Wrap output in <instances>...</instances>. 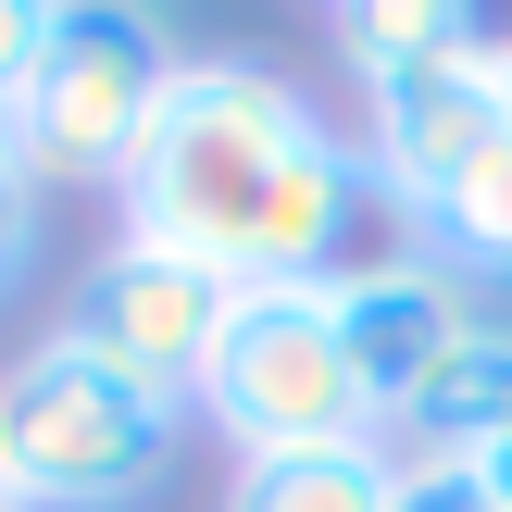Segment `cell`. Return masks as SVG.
<instances>
[{
  "label": "cell",
  "mask_w": 512,
  "mask_h": 512,
  "mask_svg": "<svg viewBox=\"0 0 512 512\" xmlns=\"http://www.w3.org/2000/svg\"><path fill=\"white\" fill-rule=\"evenodd\" d=\"M375 175L325 138V113L263 63H200L163 75L150 138L125 163V238L225 275V288H325L350 263V213Z\"/></svg>",
  "instance_id": "6da1fadb"
},
{
  "label": "cell",
  "mask_w": 512,
  "mask_h": 512,
  "mask_svg": "<svg viewBox=\"0 0 512 512\" xmlns=\"http://www.w3.org/2000/svg\"><path fill=\"white\" fill-rule=\"evenodd\" d=\"M200 413L238 438V463H288V450L375 438V400H363V375H350L338 300L325 288H238L213 363H200Z\"/></svg>",
  "instance_id": "7a4b0ae2"
},
{
  "label": "cell",
  "mask_w": 512,
  "mask_h": 512,
  "mask_svg": "<svg viewBox=\"0 0 512 512\" xmlns=\"http://www.w3.org/2000/svg\"><path fill=\"white\" fill-rule=\"evenodd\" d=\"M175 425H188L175 400L100 375L63 338H38L0 375V450H13V475H25L38 512H125V500H150V475L175 463Z\"/></svg>",
  "instance_id": "3957f363"
},
{
  "label": "cell",
  "mask_w": 512,
  "mask_h": 512,
  "mask_svg": "<svg viewBox=\"0 0 512 512\" xmlns=\"http://www.w3.org/2000/svg\"><path fill=\"white\" fill-rule=\"evenodd\" d=\"M175 63H188V50L150 13H125V0H63V13H50V50H38V88L13 100L25 175H38V188H125V163H138V138H150V100H163Z\"/></svg>",
  "instance_id": "277c9868"
},
{
  "label": "cell",
  "mask_w": 512,
  "mask_h": 512,
  "mask_svg": "<svg viewBox=\"0 0 512 512\" xmlns=\"http://www.w3.org/2000/svg\"><path fill=\"white\" fill-rule=\"evenodd\" d=\"M225 313H238L225 275L175 263V250H150V238H113L88 275H75V300H63L50 338L88 350L100 375H125V388H150V400L188 413V400H200V363H213V338H225Z\"/></svg>",
  "instance_id": "5b68a950"
},
{
  "label": "cell",
  "mask_w": 512,
  "mask_h": 512,
  "mask_svg": "<svg viewBox=\"0 0 512 512\" xmlns=\"http://www.w3.org/2000/svg\"><path fill=\"white\" fill-rule=\"evenodd\" d=\"M325 300H338V338H350V375H363V400H375V425H400L425 400V375L450 363V350L475 338V300H463V275L438 263V250H388V263H338L325 275Z\"/></svg>",
  "instance_id": "8992f818"
},
{
  "label": "cell",
  "mask_w": 512,
  "mask_h": 512,
  "mask_svg": "<svg viewBox=\"0 0 512 512\" xmlns=\"http://www.w3.org/2000/svg\"><path fill=\"white\" fill-rule=\"evenodd\" d=\"M488 50H500V38H488ZM500 138H512V125H500V63H450V75H425V88L363 100V175H375L413 225L438 213Z\"/></svg>",
  "instance_id": "52a82bcc"
},
{
  "label": "cell",
  "mask_w": 512,
  "mask_h": 512,
  "mask_svg": "<svg viewBox=\"0 0 512 512\" xmlns=\"http://www.w3.org/2000/svg\"><path fill=\"white\" fill-rule=\"evenodd\" d=\"M338 63L363 100H388V88L450 75V63H488V25L463 0H338Z\"/></svg>",
  "instance_id": "ba28073f"
},
{
  "label": "cell",
  "mask_w": 512,
  "mask_h": 512,
  "mask_svg": "<svg viewBox=\"0 0 512 512\" xmlns=\"http://www.w3.org/2000/svg\"><path fill=\"white\" fill-rule=\"evenodd\" d=\"M400 425H413V450H438V463H475V450L512 425V325H475V338L425 375V400Z\"/></svg>",
  "instance_id": "9c48e42d"
},
{
  "label": "cell",
  "mask_w": 512,
  "mask_h": 512,
  "mask_svg": "<svg viewBox=\"0 0 512 512\" xmlns=\"http://www.w3.org/2000/svg\"><path fill=\"white\" fill-rule=\"evenodd\" d=\"M388 500H400V463L375 438L288 450V463H238V488H225V512H388Z\"/></svg>",
  "instance_id": "30bf717a"
},
{
  "label": "cell",
  "mask_w": 512,
  "mask_h": 512,
  "mask_svg": "<svg viewBox=\"0 0 512 512\" xmlns=\"http://www.w3.org/2000/svg\"><path fill=\"white\" fill-rule=\"evenodd\" d=\"M425 238H438V263L463 275V288H512V138L425 213Z\"/></svg>",
  "instance_id": "8fae6325"
},
{
  "label": "cell",
  "mask_w": 512,
  "mask_h": 512,
  "mask_svg": "<svg viewBox=\"0 0 512 512\" xmlns=\"http://www.w3.org/2000/svg\"><path fill=\"white\" fill-rule=\"evenodd\" d=\"M38 238H50V188L25 175V150H0V300L38 275Z\"/></svg>",
  "instance_id": "7c38bea8"
},
{
  "label": "cell",
  "mask_w": 512,
  "mask_h": 512,
  "mask_svg": "<svg viewBox=\"0 0 512 512\" xmlns=\"http://www.w3.org/2000/svg\"><path fill=\"white\" fill-rule=\"evenodd\" d=\"M388 512H512V500H500L475 463H438V450H413V463H400V500H388Z\"/></svg>",
  "instance_id": "4fadbf2b"
},
{
  "label": "cell",
  "mask_w": 512,
  "mask_h": 512,
  "mask_svg": "<svg viewBox=\"0 0 512 512\" xmlns=\"http://www.w3.org/2000/svg\"><path fill=\"white\" fill-rule=\"evenodd\" d=\"M50 13L63 0H0V113L38 88V50H50Z\"/></svg>",
  "instance_id": "5bb4252c"
},
{
  "label": "cell",
  "mask_w": 512,
  "mask_h": 512,
  "mask_svg": "<svg viewBox=\"0 0 512 512\" xmlns=\"http://www.w3.org/2000/svg\"><path fill=\"white\" fill-rule=\"evenodd\" d=\"M475 475H488V488L512 500V425H500V438H488V450H475Z\"/></svg>",
  "instance_id": "9a60e30c"
},
{
  "label": "cell",
  "mask_w": 512,
  "mask_h": 512,
  "mask_svg": "<svg viewBox=\"0 0 512 512\" xmlns=\"http://www.w3.org/2000/svg\"><path fill=\"white\" fill-rule=\"evenodd\" d=\"M0 512H38V500H25V475H13V450H0Z\"/></svg>",
  "instance_id": "2e32d148"
},
{
  "label": "cell",
  "mask_w": 512,
  "mask_h": 512,
  "mask_svg": "<svg viewBox=\"0 0 512 512\" xmlns=\"http://www.w3.org/2000/svg\"><path fill=\"white\" fill-rule=\"evenodd\" d=\"M488 63H500V125H512V38H500V50H488Z\"/></svg>",
  "instance_id": "e0dca14e"
},
{
  "label": "cell",
  "mask_w": 512,
  "mask_h": 512,
  "mask_svg": "<svg viewBox=\"0 0 512 512\" xmlns=\"http://www.w3.org/2000/svg\"><path fill=\"white\" fill-rule=\"evenodd\" d=\"M0 150H13V113H0Z\"/></svg>",
  "instance_id": "ac0fdd59"
}]
</instances>
